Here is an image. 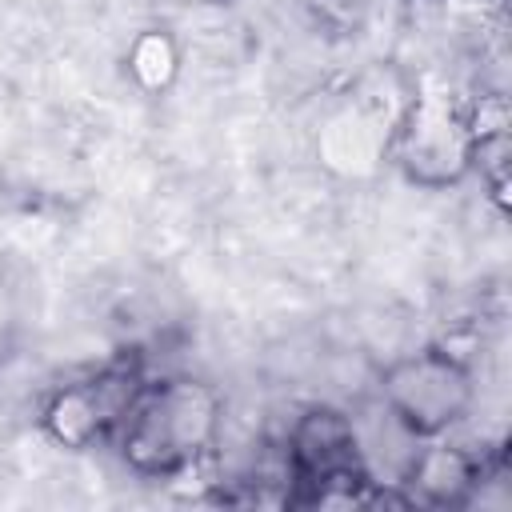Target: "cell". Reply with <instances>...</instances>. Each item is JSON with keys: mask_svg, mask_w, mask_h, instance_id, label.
Masks as SVG:
<instances>
[{"mask_svg": "<svg viewBox=\"0 0 512 512\" xmlns=\"http://www.w3.org/2000/svg\"><path fill=\"white\" fill-rule=\"evenodd\" d=\"M220 424L224 400L212 384L168 376L140 388L112 436L136 476H176L212 452Z\"/></svg>", "mask_w": 512, "mask_h": 512, "instance_id": "cell-1", "label": "cell"}, {"mask_svg": "<svg viewBox=\"0 0 512 512\" xmlns=\"http://www.w3.org/2000/svg\"><path fill=\"white\" fill-rule=\"evenodd\" d=\"M476 400L468 364L448 348H424L400 356L380 376V404L420 440L456 428Z\"/></svg>", "mask_w": 512, "mask_h": 512, "instance_id": "cell-2", "label": "cell"}, {"mask_svg": "<svg viewBox=\"0 0 512 512\" xmlns=\"http://www.w3.org/2000/svg\"><path fill=\"white\" fill-rule=\"evenodd\" d=\"M472 132L464 108L444 96H416L396 128L392 160L420 188H448L472 172Z\"/></svg>", "mask_w": 512, "mask_h": 512, "instance_id": "cell-3", "label": "cell"}, {"mask_svg": "<svg viewBox=\"0 0 512 512\" xmlns=\"http://www.w3.org/2000/svg\"><path fill=\"white\" fill-rule=\"evenodd\" d=\"M144 384L148 380L132 368H112V372H100L92 380L64 384L44 400L40 428L52 444H60L68 452L92 448L116 432V424L124 420V412L132 408V400L140 396Z\"/></svg>", "mask_w": 512, "mask_h": 512, "instance_id": "cell-4", "label": "cell"}, {"mask_svg": "<svg viewBox=\"0 0 512 512\" xmlns=\"http://www.w3.org/2000/svg\"><path fill=\"white\" fill-rule=\"evenodd\" d=\"M284 456H288L292 480L312 484V488L340 472H364L360 444H356V420L328 404L304 408L296 416V424L288 428Z\"/></svg>", "mask_w": 512, "mask_h": 512, "instance_id": "cell-5", "label": "cell"}, {"mask_svg": "<svg viewBox=\"0 0 512 512\" xmlns=\"http://www.w3.org/2000/svg\"><path fill=\"white\" fill-rule=\"evenodd\" d=\"M480 476H484V468L468 448L448 444L440 436H428L416 444L400 488H408L412 500L456 508V504H468V496L480 488Z\"/></svg>", "mask_w": 512, "mask_h": 512, "instance_id": "cell-6", "label": "cell"}, {"mask_svg": "<svg viewBox=\"0 0 512 512\" xmlns=\"http://www.w3.org/2000/svg\"><path fill=\"white\" fill-rule=\"evenodd\" d=\"M124 68H128V80L144 96H164L176 84V76H180V44H176V36L164 32V28L136 32L128 40Z\"/></svg>", "mask_w": 512, "mask_h": 512, "instance_id": "cell-7", "label": "cell"}]
</instances>
